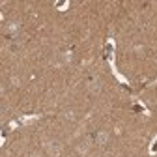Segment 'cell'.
I'll return each instance as SVG.
<instances>
[{
  "label": "cell",
  "mask_w": 157,
  "mask_h": 157,
  "mask_svg": "<svg viewBox=\"0 0 157 157\" xmlns=\"http://www.w3.org/2000/svg\"><path fill=\"white\" fill-rule=\"evenodd\" d=\"M49 153H51V155H58V153H60V144H58V142H51Z\"/></svg>",
  "instance_id": "cell-1"
},
{
  "label": "cell",
  "mask_w": 157,
  "mask_h": 157,
  "mask_svg": "<svg viewBox=\"0 0 157 157\" xmlns=\"http://www.w3.org/2000/svg\"><path fill=\"white\" fill-rule=\"evenodd\" d=\"M78 151H81V153H86V151H88V140L81 142V146H78Z\"/></svg>",
  "instance_id": "cell-2"
},
{
  "label": "cell",
  "mask_w": 157,
  "mask_h": 157,
  "mask_svg": "<svg viewBox=\"0 0 157 157\" xmlns=\"http://www.w3.org/2000/svg\"><path fill=\"white\" fill-rule=\"evenodd\" d=\"M105 140H107V133H101L97 136V142H105Z\"/></svg>",
  "instance_id": "cell-3"
}]
</instances>
